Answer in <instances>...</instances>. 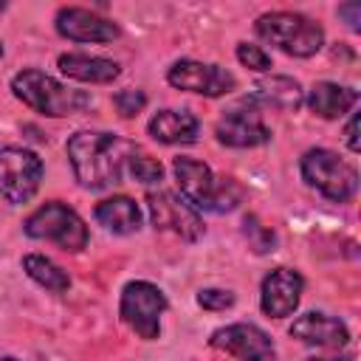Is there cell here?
<instances>
[{
    "instance_id": "obj_26",
    "label": "cell",
    "mask_w": 361,
    "mask_h": 361,
    "mask_svg": "<svg viewBox=\"0 0 361 361\" xmlns=\"http://www.w3.org/2000/svg\"><path fill=\"white\" fill-rule=\"evenodd\" d=\"M197 305L206 307V310H226L234 305V293L231 290H223V288H206L197 293Z\"/></svg>"
},
{
    "instance_id": "obj_14",
    "label": "cell",
    "mask_w": 361,
    "mask_h": 361,
    "mask_svg": "<svg viewBox=\"0 0 361 361\" xmlns=\"http://www.w3.org/2000/svg\"><path fill=\"white\" fill-rule=\"evenodd\" d=\"M56 31L73 42H113L118 37V25L90 8L62 6L56 11Z\"/></svg>"
},
{
    "instance_id": "obj_25",
    "label": "cell",
    "mask_w": 361,
    "mask_h": 361,
    "mask_svg": "<svg viewBox=\"0 0 361 361\" xmlns=\"http://www.w3.org/2000/svg\"><path fill=\"white\" fill-rule=\"evenodd\" d=\"M237 59L245 68H254V71H268L271 68V56L259 45H251V42H240L237 45Z\"/></svg>"
},
{
    "instance_id": "obj_15",
    "label": "cell",
    "mask_w": 361,
    "mask_h": 361,
    "mask_svg": "<svg viewBox=\"0 0 361 361\" xmlns=\"http://www.w3.org/2000/svg\"><path fill=\"white\" fill-rule=\"evenodd\" d=\"M288 333L293 338H299L302 344L324 347V350H341L350 341L347 324L327 316V313H302L299 319H293Z\"/></svg>"
},
{
    "instance_id": "obj_8",
    "label": "cell",
    "mask_w": 361,
    "mask_h": 361,
    "mask_svg": "<svg viewBox=\"0 0 361 361\" xmlns=\"http://www.w3.org/2000/svg\"><path fill=\"white\" fill-rule=\"evenodd\" d=\"M42 180V161L25 147H0V195L11 203H28Z\"/></svg>"
},
{
    "instance_id": "obj_18",
    "label": "cell",
    "mask_w": 361,
    "mask_h": 361,
    "mask_svg": "<svg viewBox=\"0 0 361 361\" xmlns=\"http://www.w3.org/2000/svg\"><path fill=\"white\" fill-rule=\"evenodd\" d=\"M59 71L76 82H90V85H107L113 79H118L121 68L113 59L104 56H87V54H62L56 59Z\"/></svg>"
},
{
    "instance_id": "obj_13",
    "label": "cell",
    "mask_w": 361,
    "mask_h": 361,
    "mask_svg": "<svg viewBox=\"0 0 361 361\" xmlns=\"http://www.w3.org/2000/svg\"><path fill=\"white\" fill-rule=\"evenodd\" d=\"M305 279L296 268H274L259 288V305L271 319H285L299 307Z\"/></svg>"
},
{
    "instance_id": "obj_31",
    "label": "cell",
    "mask_w": 361,
    "mask_h": 361,
    "mask_svg": "<svg viewBox=\"0 0 361 361\" xmlns=\"http://www.w3.org/2000/svg\"><path fill=\"white\" fill-rule=\"evenodd\" d=\"M3 8H6V3H0V11H3Z\"/></svg>"
},
{
    "instance_id": "obj_24",
    "label": "cell",
    "mask_w": 361,
    "mask_h": 361,
    "mask_svg": "<svg viewBox=\"0 0 361 361\" xmlns=\"http://www.w3.org/2000/svg\"><path fill=\"white\" fill-rule=\"evenodd\" d=\"M113 104H116V110H118L124 118H133V116H138V113L144 110L147 96H144V90L124 87V90H118V93L113 96Z\"/></svg>"
},
{
    "instance_id": "obj_7",
    "label": "cell",
    "mask_w": 361,
    "mask_h": 361,
    "mask_svg": "<svg viewBox=\"0 0 361 361\" xmlns=\"http://www.w3.org/2000/svg\"><path fill=\"white\" fill-rule=\"evenodd\" d=\"M166 310V296L158 285L135 279L127 282L121 290L118 313L130 330H135L144 341H152L161 336V313Z\"/></svg>"
},
{
    "instance_id": "obj_4",
    "label": "cell",
    "mask_w": 361,
    "mask_h": 361,
    "mask_svg": "<svg viewBox=\"0 0 361 361\" xmlns=\"http://www.w3.org/2000/svg\"><path fill=\"white\" fill-rule=\"evenodd\" d=\"M257 34L288 56H313L324 45V28L296 11H268L257 17Z\"/></svg>"
},
{
    "instance_id": "obj_19",
    "label": "cell",
    "mask_w": 361,
    "mask_h": 361,
    "mask_svg": "<svg viewBox=\"0 0 361 361\" xmlns=\"http://www.w3.org/2000/svg\"><path fill=\"white\" fill-rule=\"evenodd\" d=\"M307 104L322 118H338L358 104V90L338 82H316L307 93Z\"/></svg>"
},
{
    "instance_id": "obj_20",
    "label": "cell",
    "mask_w": 361,
    "mask_h": 361,
    "mask_svg": "<svg viewBox=\"0 0 361 361\" xmlns=\"http://www.w3.org/2000/svg\"><path fill=\"white\" fill-rule=\"evenodd\" d=\"M93 217L113 234H133L138 231L141 226V212H138V203L127 195H116V197H107L102 200L96 209H93Z\"/></svg>"
},
{
    "instance_id": "obj_2",
    "label": "cell",
    "mask_w": 361,
    "mask_h": 361,
    "mask_svg": "<svg viewBox=\"0 0 361 361\" xmlns=\"http://www.w3.org/2000/svg\"><path fill=\"white\" fill-rule=\"evenodd\" d=\"M172 172L180 189V197L192 206V209H203V212H231L237 209V203L243 200V189L231 180V178H217L203 161L178 155L172 161Z\"/></svg>"
},
{
    "instance_id": "obj_32",
    "label": "cell",
    "mask_w": 361,
    "mask_h": 361,
    "mask_svg": "<svg viewBox=\"0 0 361 361\" xmlns=\"http://www.w3.org/2000/svg\"><path fill=\"white\" fill-rule=\"evenodd\" d=\"M0 56H3V42H0Z\"/></svg>"
},
{
    "instance_id": "obj_10",
    "label": "cell",
    "mask_w": 361,
    "mask_h": 361,
    "mask_svg": "<svg viewBox=\"0 0 361 361\" xmlns=\"http://www.w3.org/2000/svg\"><path fill=\"white\" fill-rule=\"evenodd\" d=\"M166 82L178 90H189V93H200V96H223L237 87V79L226 68L197 62V59L172 62V68L166 71Z\"/></svg>"
},
{
    "instance_id": "obj_27",
    "label": "cell",
    "mask_w": 361,
    "mask_h": 361,
    "mask_svg": "<svg viewBox=\"0 0 361 361\" xmlns=\"http://www.w3.org/2000/svg\"><path fill=\"white\" fill-rule=\"evenodd\" d=\"M338 17H347V25L353 31H358V23H361V3H344L338 6Z\"/></svg>"
},
{
    "instance_id": "obj_17",
    "label": "cell",
    "mask_w": 361,
    "mask_h": 361,
    "mask_svg": "<svg viewBox=\"0 0 361 361\" xmlns=\"http://www.w3.org/2000/svg\"><path fill=\"white\" fill-rule=\"evenodd\" d=\"M147 130L161 144H192L200 133V121L189 110H158Z\"/></svg>"
},
{
    "instance_id": "obj_1",
    "label": "cell",
    "mask_w": 361,
    "mask_h": 361,
    "mask_svg": "<svg viewBox=\"0 0 361 361\" xmlns=\"http://www.w3.org/2000/svg\"><path fill=\"white\" fill-rule=\"evenodd\" d=\"M138 149L141 147L124 135L96 130H79L65 144L73 175L87 189H107L121 183L127 164Z\"/></svg>"
},
{
    "instance_id": "obj_9",
    "label": "cell",
    "mask_w": 361,
    "mask_h": 361,
    "mask_svg": "<svg viewBox=\"0 0 361 361\" xmlns=\"http://www.w3.org/2000/svg\"><path fill=\"white\" fill-rule=\"evenodd\" d=\"M147 212L155 228L161 231H172L180 240H200L203 237V220L197 214V209H192L183 197H178L175 192L158 189L147 195Z\"/></svg>"
},
{
    "instance_id": "obj_21",
    "label": "cell",
    "mask_w": 361,
    "mask_h": 361,
    "mask_svg": "<svg viewBox=\"0 0 361 361\" xmlns=\"http://www.w3.org/2000/svg\"><path fill=\"white\" fill-rule=\"evenodd\" d=\"M23 271H25L37 285H42L45 290L65 293V290L71 288L68 271H62L54 259L42 257V254H25V257H23Z\"/></svg>"
},
{
    "instance_id": "obj_23",
    "label": "cell",
    "mask_w": 361,
    "mask_h": 361,
    "mask_svg": "<svg viewBox=\"0 0 361 361\" xmlns=\"http://www.w3.org/2000/svg\"><path fill=\"white\" fill-rule=\"evenodd\" d=\"M243 234H245V240L251 243V248H254L257 254H268V251H274V245H276L274 231L265 228L254 214H248V217L243 220Z\"/></svg>"
},
{
    "instance_id": "obj_30",
    "label": "cell",
    "mask_w": 361,
    "mask_h": 361,
    "mask_svg": "<svg viewBox=\"0 0 361 361\" xmlns=\"http://www.w3.org/2000/svg\"><path fill=\"white\" fill-rule=\"evenodd\" d=\"M0 361H17V358H11V355H6V358H0Z\"/></svg>"
},
{
    "instance_id": "obj_3",
    "label": "cell",
    "mask_w": 361,
    "mask_h": 361,
    "mask_svg": "<svg viewBox=\"0 0 361 361\" xmlns=\"http://www.w3.org/2000/svg\"><path fill=\"white\" fill-rule=\"evenodd\" d=\"M11 90L23 104H28L31 110H37L42 116H51V118L76 116V113H82L93 104L90 93L68 87V85L56 82L54 76L42 73L37 68H25V71L14 73Z\"/></svg>"
},
{
    "instance_id": "obj_12",
    "label": "cell",
    "mask_w": 361,
    "mask_h": 361,
    "mask_svg": "<svg viewBox=\"0 0 361 361\" xmlns=\"http://www.w3.org/2000/svg\"><path fill=\"white\" fill-rule=\"evenodd\" d=\"M214 135H217V141L226 144V147L245 149V147H259V144H265V141L271 138V130L265 127L262 113H259L248 99H243L240 104L228 107V110L220 116V121H217V127H214Z\"/></svg>"
},
{
    "instance_id": "obj_6",
    "label": "cell",
    "mask_w": 361,
    "mask_h": 361,
    "mask_svg": "<svg viewBox=\"0 0 361 361\" xmlns=\"http://www.w3.org/2000/svg\"><path fill=\"white\" fill-rule=\"evenodd\" d=\"M23 231L34 240H48L56 243L65 251H82L87 245V226L85 220L62 200H48L39 209H34L25 223Z\"/></svg>"
},
{
    "instance_id": "obj_22",
    "label": "cell",
    "mask_w": 361,
    "mask_h": 361,
    "mask_svg": "<svg viewBox=\"0 0 361 361\" xmlns=\"http://www.w3.org/2000/svg\"><path fill=\"white\" fill-rule=\"evenodd\" d=\"M127 172H130V178L138 180V183H158V180L164 178V166H161L152 155H147L144 149H138V152L130 158Z\"/></svg>"
},
{
    "instance_id": "obj_5",
    "label": "cell",
    "mask_w": 361,
    "mask_h": 361,
    "mask_svg": "<svg viewBox=\"0 0 361 361\" xmlns=\"http://www.w3.org/2000/svg\"><path fill=\"white\" fill-rule=\"evenodd\" d=\"M302 178L333 203H344L358 192V172L338 152L316 147L302 155Z\"/></svg>"
},
{
    "instance_id": "obj_29",
    "label": "cell",
    "mask_w": 361,
    "mask_h": 361,
    "mask_svg": "<svg viewBox=\"0 0 361 361\" xmlns=\"http://www.w3.org/2000/svg\"><path fill=\"white\" fill-rule=\"evenodd\" d=\"M310 361H350V358H310Z\"/></svg>"
},
{
    "instance_id": "obj_16",
    "label": "cell",
    "mask_w": 361,
    "mask_h": 361,
    "mask_svg": "<svg viewBox=\"0 0 361 361\" xmlns=\"http://www.w3.org/2000/svg\"><path fill=\"white\" fill-rule=\"evenodd\" d=\"M245 99L254 107H274V110H282V113H296L305 102V90L296 79L271 73V76L254 82Z\"/></svg>"
},
{
    "instance_id": "obj_28",
    "label": "cell",
    "mask_w": 361,
    "mask_h": 361,
    "mask_svg": "<svg viewBox=\"0 0 361 361\" xmlns=\"http://www.w3.org/2000/svg\"><path fill=\"white\" fill-rule=\"evenodd\" d=\"M355 130H358V116L353 113L350 121H347V130H344V141H347L350 152H358V135H355Z\"/></svg>"
},
{
    "instance_id": "obj_11",
    "label": "cell",
    "mask_w": 361,
    "mask_h": 361,
    "mask_svg": "<svg viewBox=\"0 0 361 361\" xmlns=\"http://www.w3.org/2000/svg\"><path fill=\"white\" fill-rule=\"evenodd\" d=\"M212 347L240 358V361H276V350L271 336L248 322H237V324H226L217 327L209 338Z\"/></svg>"
}]
</instances>
